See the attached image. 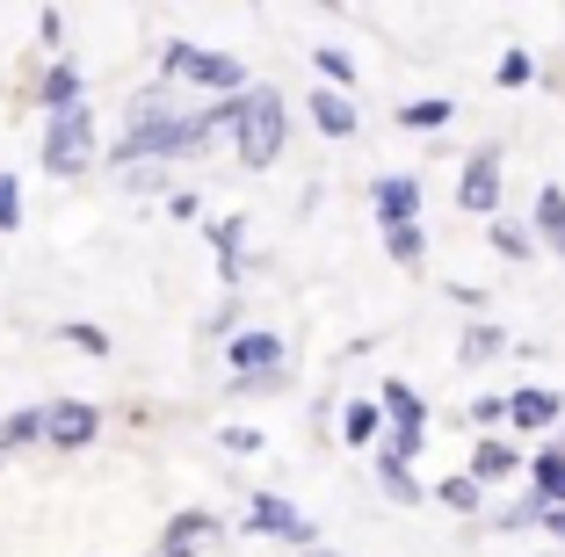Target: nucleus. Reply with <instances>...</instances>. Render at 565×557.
<instances>
[{"mask_svg":"<svg viewBox=\"0 0 565 557\" xmlns=\"http://www.w3.org/2000/svg\"><path fill=\"white\" fill-rule=\"evenodd\" d=\"M493 246H500V254H508V261H522V254H530V232H522V225H493Z\"/></svg>","mask_w":565,"mask_h":557,"instance_id":"obj_22","label":"nucleus"},{"mask_svg":"<svg viewBox=\"0 0 565 557\" xmlns=\"http://www.w3.org/2000/svg\"><path fill=\"white\" fill-rule=\"evenodd\" d=\"M406 131H443L449 124V101H414V109H399Z\"/></svg>","mask_w":565,"mask_h":557,"instance_id":"obj_18","label":"nucleus"},{"mask_svg":"<svg viewBox=\"0 0 565 557\" xmlns=\"http://www.w3.org/2000/svg\"><path fill=\"white\" fill-rule=\"evenodd\" d=\"M8 225H22V189L0 174V232H8Z\"/></svg>","mask_w":565,"mask_h":557,"instance_id":"obj_25","label":"nucleus"},{"mask_svg":"<svg viewBox=\"0 0 565 557\" xmlns=\"http://www.w3.org/2000/svg\"><path fill=\"white\" fill-rule=\"evenodd\" d=\"M508 471H515V449H508V442H479L471 478H479V485H493V478H508Z\"/></svg>","mask_w":565,"mask_h":557,"instance_id":"obj_14","label":"nucleus"},{"mask_svg":"<svg viewBox=\"0 0 565 557\" xmlns=\"http://www.w3.org/2000/svg\"><path fill=\"white\" fill-rule=\"evenodd\" d=\"M247 522L262 528V536H282V543H305V550H312V522H305V514L290 507V500H276V492H254Z\"/></svg>","mask_w":565,"mask_h":557,"instance_id":"obj_4","label":"nucleus"},{"mask_svg":"<svg viewBox=\"0 0 565 557\" xmlns=\"http://www.w3.org/2000/svg\"><path fill=\"white\" fill-rule=\"evenodd\" d=\"M95 160V124H87V109H58L44 131V167L51 174H81V167Z\"/></svg>","mask_w":565,"mask_h":557,"instance_id":"obj_2","label":"nucleus"},{"mask_svg":"<svg viewBox=\"0 0 565 557\" xmlns=\"http://www.w3.org/2000/svg\"><path fill=\"white\" fill-rule=\"evenodd\" d=\"M536 239H544L551 254H565V189H544V196H536Z\"/></svg>","mask_w":565,"mask_h":557,"instance_id":"obj_10","label":"nucleus"},{"mask_svg":"<svg viewBox=\"0 0 565 557\" xmlns=\"http://www.w3.org/2000/svg\"><path fill=\"white\" fill-rule=\"evenodd\" d=\"M167 73L174 81H196V87H225V95L247 81L239 58H217V51H196V44H167Z\"/></svg>","mask_w":565,"mask_h":557,"instance_id":"obj_3","label":"nucleus"},{"mask_svg":"<svg viewBox=\"0 0 565 557\" xmlns=\"http://www.w3.org/2000/svg\"><path fill=\"white\" fill-rule=\"evenodd\" d=\"M349 442H370V435H377V406H349Z\"/></svg>","mask_w":565,"mask_h":557,"instance_id":"obj_23","label":"nucleus"},{"mask_svg":"<svg viewBox=\"0 0 565 557\" xmlns=\"http://www.w3.org/2000/svg\"><path fill=\"white\" fill-rule=\"evenodd\" d=\"M370 203H377L384 232H392V225H414V217H420V181L392 174V181H377V189H370Z\"/></svg>","mask_w":565,"mask_h":557,"instance_id":"obj_5","label":"nucleus"},{"mask_svg":"<svg viewBox=\"0 0 565 557\" xmlns=\"http://www.w3.org/2000/svg\"><path fill=\"white\" fill-rule=\"evenodd\" d=\"M377 471H384V492H392V500H420V485L406 478V463H384L377 457Z\"/></svg>","mask_w":565,"mask_h":557,"instance_id":"obj_21","label":"nucleus"},{"mask_svg":"<svg viewBox=\"0 0 565 557\" xmlns=\"http://www.w3.org/2000/svg\"><path fill=\"white\" fill-rule=\"evenodd\" d=\"M443 500H449V507H479V478H449Z\"/></svg>","mask_w":565,"mask_h":557,"instance_id":"obj_26","label":"nucleus"},{"mask_svg":"<svg viewBox=\"0 0 565 557\" xmlns=\"http://www.w3.org/2000/svg\"><path fill=\"white\" fill-rule=\"evenodd\" d=\"M305 557H333V550H305Z\"/></svg>","mask_w":565,"mask_h":557,"instance_id":"obj_31","label":"nucleus"},{"mask_svg":"<svg viewBox=\"0 0 565 557\" xmlns=\"http://www.w3.org/2000/svg\"><path fill=\"white\" fill-rule=\"evenodd\" d=\"M384 413L399 420V435H420V427H428V413H420L414 384H384Z\"/></svg>","mask_w":565,"mask_h":557,"instance_id":"obj_12","label":"nucleus"},{"mask_svg":"<svg viewBox=\"0 0 565 557\" xmlns=\"http://www.w3.org/2000/svg\"><path fill=\"white\" fill-rule=\"evenodd\" d=\"M500 341H508L500 326H471V333H465V362H493V355H500Z\"/></svg>","mask_w":565,"mask_h":557,"instance_id":"obj_19","label":"nucleus"},{"mask_svg":"<svg viewBox=\"0 0 565 557\" xmlns=\"http://www.w3.org/2000/svg\"><path fill=\"white\" fill-rule=\"evenodd\" d=\"M44 101H51V116H58V109H81V73H73V66H51L44 73Z\"/></svg>","mask_w":565,"mask_h":557,"instance_id":"obj_13","label":"nucleus"},{"mask_svg":"<svg viewBox=\"0 0 565 557\" xmlns=\"http://www.w3.org/2000/svg\"><path fill=\"white\" fill-rule=\"evenodd\" d=\"M217 442H225V449H239V457H254V449H262V435H254V427H225Z\"/></svg>","mask_w":565,"mask_h":557,"instance_id":"obj_29","label":"nucleus"},{"mask_svg":"<svg viewBox=\"0 0 565 557\" xmlns=\"http://www.w3.org/2000/svg\"><path fill=\"white\" fill-rule=\"evenodd\" d=\"M276 362H282L276 333H239V341H233V369H239V377H276Z\"/></svg>","mask_w":565,"mask_h":557,"instance_id":"obj_7","label":"nucleus"},{"mask_svg":"<svg viewBox=\"0 0 565 557\" xmlns=\"http://www.w3.org/2000/svg\"><path fill=\"white\" fill-rule=\"evenodd\" d=\"M305 109H312V124H319L327 138H349V131H355V109H349V95H333V87H327V95H312Z\"/></svg>","mask_w":565,"mask_h":557,"instance_id":"obj_9","label":"nucleus"},{"mask_svg":"<svg viewBox=\"0 0 565 557\" xmlns=\"http://www.w3.org/2000/svg\"><path fill=\"white\" fill-rule=\"evenodd\" d=\"M384 246H392V261L414 268L420 261V225H392V232H384Z\"/></svg>","mask_w":565,"mask_h":557,"instance_id":"obj_20","label":"nucleus"},{"mask_svg":"<svg viewBox=\"0 0 565 557\" xmlns=\"http://www.w3.org/2000/svg\"><path fill=\"white\" fill-rule=\"evenodd\" d=\"M457 203H465V211H493V203H500V160H493V152H479V160L465 167Z\"/></svg>","mask_w":565,"mask_h":557,"instance_id":"obj_6","label":"nucleus"},{"mask_svg":"<svg viewBox=\"0 0 565 557\" xmlns=\"http://www.w3.org/2000/svg\"><path fill=\"white\" fill-rule=\"evenodd\" d=\"M508 420L515 427H551L558 420V392H515L508 398Z\"/></svg>","mask_w":565,"mask_h":557,"instance_id":"obj_11","label":"nucleus"},{"mask_svg":"<svg viewBox=\"0 0 565 557\" xmlns=\"http://www.w3.org/2000/svg\"><path fill=\"white\" fill-rule=\"evenodd\" d=\"M66 341L81 347V355H109V333L102 326H66Z\"/></svg>","mask_w":565,"mask_h":557,"instance_id":"obj_24","label":"nucleus"},{"mask_svg":"<svg viewBox=\"0 0 565 557\" xmlns=\"http://www.w3.org/2000/svg\"><path fill=\"white\" fill-rule=\"evenodd\" d=\"M44 435V413H8L0 420V449H22V442H36Z\"/></svg>","mask_w":565,"mask_h":557,"instance_id":"obj_17","label":"nucleus"},{"mask_svg":"<svg viewBox=\"0 0 565 557\" xmlns=\"http://www.w3.org/2000/svg\"><path fill=\"white\" fill-rule=\"evenodd\" d=\"M282 131H290V116H282L276 87H247V95H239V160L268 167L282 152Z\"/></svg>","mask_w":565,"mask_h":557,"instance_id":"obj_1","label":"nucleus"},{"mask_svg":"<svg viewBox=\"0 0 565 557\" xmlns=\"http://www.w3.org/2000/svg\"><path fill=\"white\" fill-rule=\"evenodd\" d=\"M44 435L58 449H81L87 435H95V413H87V406H58V413H44Z\"/></svg>","mask_w":565,"mask_h":557,"instance_id":"obj_8","label":"nucleus"},{"mask_svg":"<svg viewBox=\"0 0 565 557\" xmlns=\"http://www.w3.org/2000/svg\"><path fill=\"white\" fill-rule=\"evenodd\" d=\"M530 81V51H508V58H500V87H522Z\"/></svg>","mask_w":565,"mask_h":557,"instance_id":"obj_28","label":"nucleus"},{"mask_svg":"<svg viewBox=\"0 0 565 557\" xmlns=\"http://www.w3.org/2000/svg\"><path fill=\"white\" fill-rule=\"evenodd\" d=\"M536 492H544L551 507H565V449H544V457H536Z\"/></svg>","mask_w":565,"mask_h":557,"instance_id":"obj_15","label":"nucleus"},{"mask_svg":"<svg viewBox=\"0 0 565 557\" xmlns=\"http://www.w3.org/2000/svg\"><path fill=\"white\" fill-rule=\"evenodd\" d=\"M203 543H211V522H203V514H189V522H174V528H167V557L203 550Z\"/></svg>","mask_w":565,"mask_h":557,"instance_id":"obj_16","label":"nucleus"},{"mask_svg":"<svg viewBox=\"0 0 565 557\" xmlns=\"http://www.w3.org/2000/svg\"><path fill=\"white\" fill-rule=\"evenodd\" d=\"M319 73H327V81H355V58L349 51H319Z\"/></svg>","mask_w":565,"mask_h":557,"instance_id":"obj_27","label":"nucleus"},{"mask_svg":"<svg viewBox=\"0 0 565 557\" xmlns=\"http://www.w3.org/2000/svg\"><path fill=\"white\" fill-rule=\"evenodd\" d=\"M544 528H551V536L565 543V507H544Z\"/></svg>","mask_w":565,"mask_h":557,"instance_id":"obj_30","label":"nucleus"}]
</instances>
